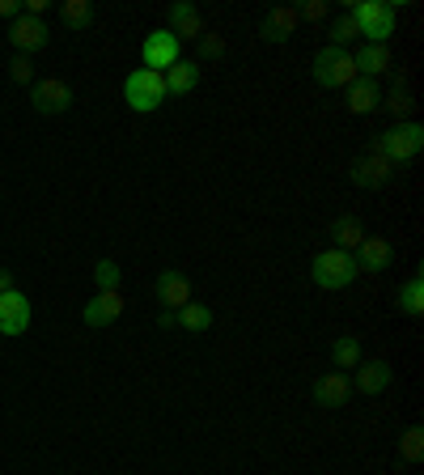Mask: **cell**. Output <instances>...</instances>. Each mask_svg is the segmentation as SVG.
Returning a JSON list of instances; mask_svg holds the SVG:
<instances>
[{"mask_svg":"<svg viewBox=\"0 0 424 475\" xmlns=\"http://www.w3.org/2000/svg\"><path fill=\"white\" fill-rule=\"evenodd\" d=\"M399 310L408 314V318H420L424 314V276L420 272L403 280V289H399Z\"/></svg>","mask_w":424,"mask_h":475,"instance_id":"cell-24","label":"cell"},{"mask_svg":"<svg viewBox=\"0 0 424 475\" xmlns=\"http://www.w3.org/2000/svg\"><path fill=\"white\" fill-rule=\"evenodd\" d=\"M162 81H165V94H170V98H182V94H191L199 85V68L191 64V60H179L174 68L162 72Z\"/></svg>","mask_w":424,"mask_h":475,"instance_id":"cell-19","label":"cell"},{"mask_svg":"<svg viewBox=\"0 0 424 475\" xmlns=\"http://www.w3.org/2000/svg\"><path fill=\"white\" fill-rule=\"evenodd\" d=\"M420 148H424V128L416 123V119H408V123H391L386 131H377V140H374V153H382L391 165L411 162Z\"/></svg>","mask_w":424,"mask_h":475,"instance_id":"cell-4","label":"cell"},{"mask_svg":"<svg viewBox=\"0 0 424 475\" xmlns=\"http://www.w3.org/2000/svg\"><path fill=\"white\" fill-rule=\"evenodd\" d=\"M314 81L323 85V89H348V85L357 81V64H352V51L348 47H318L314 51Z\"/></svg>","mask_w":424,"mask_h":475,"instance_id":"cell-3","label":"cell"},{"mask_svg":"<svg viewBox=\"0 0 424 475\" xmlns=\"http://www.w3.org/2000/svg\"><path fill=\"white\" fill-rule=\"evenodd\" d=\"M360 276V267H357V259H352V250H318L310 259V280L318 284V289H348L352 280Z\"/></svg>","mask_w":424,"mask_h":475,"instance_id":"cell-1","label":"cell"},{"mask_svg":"<svg viewBox=\"0 0 424 475\" xmlns=\"http://www.w3.org/2000/svg\"><path fill=\"white\" fill-rule=\"evenodd\" d=\"M179 47L182 43L170 30H153L145 43H140V64H145L148 72H165V68L179 64Z\"/></svg>","mask_w":424,"mask_h":475,"instance_id":"cell-6","label":"cell"},{"mask_svg":"<svg viewBox=\"0 0 424 475\" xmlns=\"http://www.w3.org/2000/svg\"><path fill=\"white\" fill-rule=\"evenodd\" d=\"M9 289H17V284H13V272H9V267H0V293H9Z\"/></svg>","mask_w":424,"mask_h":475,"instance_id":"cell-35","label":"cell"},{"mask_svg":"<svg viewBox=\"0 0 424 475\" xmlns=\"http://www.w3.org/2000/svg\"><path fill=\"white\" fill-rule=\"evenodd\" d=\"M0 17H21V0H0Z\"/></svg>","mask_w":424,"mask_h":475,"instance_id":"cell-33","label":"cell"},{"mask_svg":"<svg viewBox=\"0 0 424 475\" xmlns=\"http://www.w3.org/2000/svg\"><path fill=\"white\" fill-rule=\"evenodd\" d=\"M119 276H123V272H119V263H114V259H98V263H94V289H98V293L119 289Z\"/></svg>","mask_w":424,"mask_h":475,"instance_id":"cell-27","label":"cell"},{"mask_svg":"<svg viewBox=\"0 0 424 475\" xmlns=\"http://www.w3.org/2000/svg\"><path fill=\"white\" fill-rule=\"evenodd\" d=\"M174 314H179V327H182V331H191V335H199V331H208V327H212V306L196 301V297H191V301H187L182 310H174Z\"/></svg>","mask_w":424,"mask_h":475,"instance_id":"cell-23","label":"cell"},{"mask_svg":"<svg viewBox=\"0 0 424 475\" xmlns=\"http://www.w3.org/2000/svg\"><path fill=\"white\" fill-rule=\"evenodd\" d=\"M382 106V94H377V85L369 77H357V81L348 85V111L352 115H369Z\"/></svg>","mask_w":424,"mask_h":475,"instance_id":"cell-20","label":"cell"},{"mask_svg":"<svg viewBox=\"0 0 424 475\" xmlns=\"http://www.w3.org/2000/svg\"><path fill=\"white\" fill-rule=\"evenodd\" d=\"M352 64H357V77L365 72V77L374 81L377 72L391 68V47H382V43H360V47L352 51Z\"/></svg>","mask_w":424,"mask_h":475,"instance_id":"cell-17","label":"cell"},{"mask_svg":"<svg viewBox=\"0 0 424 475\" xmlns=\"http://www.w3.org/2000/svg\"><path fill=\"white\" fill-rule=\"evenodd\" d=\"M60 21H64L72 34L94 30V4H89V0H64V4H60Z\"/></svg>","mask_w":424,"mask_h":475,"instance_id":"cell-22","label":"cell"},{"mask_svg":"<svg viewBox=\"0 0 424 475\" xmlns=\"http://www.w3.org/2000/svg\"><path fill=\"white\" fill-rule=\"evenodd\" d=\"M165 98H170V94H165L162 72H148V68H136V72H128V81H123V102H128L136 115H148V111H157Z\"/></svg>","mask_w":424,"mask_h":475,"instance_id":"cell-5","label":"cell"},{"mask_svg":"<svg viewBox=\"0 0 424 475\" xmlns=\"http://www.w3.org/2000/svg\"><path fill=\"white\" fill-rule=\"evenodd\" d=\"M123 306H128V301H123L119 289H111V293H94L89 297V306L81 310V323L85 327H111L114 318L123 314Z\"/></svg>","mask_w":424,"mask_h":475,"instance_id":"cell-12","label":"cell"},{"mask_svg":"<svg viewBox=\"0 0 424 475\" xmlns=\"http://www.w3.org/2000/svg\"><path fill=\"white\" fill-rule=\"evenodd\" d=\"M196 43H199V55H204V60H221V55H225V38H221V34L204 30Z\"/></svg>","mask_w":424,"mask_h":475,"instance_id":"cell-30","label":"cell"},{"mask_svg":"<svg viewBox=\"0 0 424 475\" xmlns=\"http://www.w3.org/2000/svg\"><path fill=\"white\" fill-rule=\"evenodd\" d=\"M352 399V377L348 374H323L314 382V403L318 408H343Z\"/></svg>","mask_w":424,"mask_h":475,"instance_id":"cell-15","label":"cell"},{"mask_svg":"<svg viewBox=\"0 0 424 475\" xmlns=\"http://www.w3.org/2000/svg\"><path fill=\"white\" fill-rule=\"evenodd\" d=\"M394 174V165L382 157V153H365V157H357L352 162V170H348V179L357 182V187H365V191H374V187H386Z\"/></svg>","mask_w":424,"mask_h":475,"instance_id":"cell-11","label":"cell"},{"mask_svg":"<svg viewBox=\"0 0 424 475\" xmlns=\"http://www.w3.org/2000/svg\"><path fill=\"white\" fill-rule=\"evenodd\" d=\"M259 34L272 43V47L289 43V38L297 34V9H293V4H280V9H272V13L259 21Z\"/></svg>","mask_w":424,"mask_h":475,"instance_id":"cell-14","label":"cell"},{"mask_svg":"<svg viewBox=\"0 0 424 475\" xmlns=\"http://www.w3.org/2000/svg\"><path fill=\"white\" fill-rule=\"evenodd\" d=\"M9 77H13L17 85H34V64H30V55H13V60H9Z\"/></svg>","mask_w":424,"mask_h":475,"instance_id":"cell-31","label":"cell"},{"mask_svg":"<svg viewBox=\"0 0 424 475\" xmlns=\"http://www.w3.org/2000/svg\"><path fill=\"white\" fill-rule=\"evenodd\" d=\"M30 102L38 115H64L68 106H72V89L60 77H43V81L30 85Z\"/></svg>","mask_w":424,"mask_h":475,"instance_id":"cell-8","label":"cell"},{"mask_svg":"<svg viewBox=\"0 0 424 475\" xmlns=\"http://www.w3.org/2000/svg\"><path fill=\"white\" fill-rule=\"evenodd\" d=\"M348 17L357 21V30L369 38V43H382V47H391V34L399 26V17H394V4L391 0H357Z\"/></svg>","mask_w":424,"mask_h":475,"instance_id":"cell-2","label":"cell"},{"mask_svg":"<svg viewBox=\"0 0 424 475\" xmlns=\"http://www.w3.org/2000/svg\"><path fill=\"white\" fill-rule=\"evenodd\" d=\"M331 360H335L340 369H357V365H360V340H357V335H340V340H331Z\"/></svg>","mask_w":424,"mask_h":475,"instance_id":"cell-25","label":"cell"},{"mask_svg":"<svg viewBox=\"0 0 424 475\" xmlns=\"http://www.w3.org/2000/svg\"><path fill=\"white\" fill-rule=\"evenodd\" d=\"M386 111L394 115V123H408V115L416 111V98H411V89L403 81H394L391 98H386Z\"/></svg>","mask_w":424,"mask_h":475,"instance_id":"cell-26","label":"cell"},{"mask_svg":"<svg viewBox=\"0 0 424 475\" xmlns=\"http://www.w3.org/2000/svg\"><path fill=\"white\" fill-rule=\"evenodd\" d=\"M352 38H360V30H357V21L343 13V17H335L331 21V47H348Z\"/></svg>","mask_w":424,"mask_h":475,"instance_id":"cell-29","label":"cell"},{"mask_svg":"<svg viewBox=\"0 0 424 475\" xmlns=\"http://www.w3.org/2000/svg\"><path fill=\"white\" fill-rule=\"evenodd\" d=\"M165 30L174 34V38H191V43H196L199 34H204V17L196 13V9H191V4H170V26H165Z\"/></svg>","mask_w":424,"mask_h":475,"instance_id":"cell-18","label":"cell"},{"mask_svg":"<svg viewBox=\"0 0 424 475\" xmlns=\"http://www.w3.org/2000/svg\"><path fill=\"white\" fill-rule=\"evenodd\" d=\"M30 297L21 293V289H9V293H0V335L4 340H13V335H26L30 327Z\"/></svg>","mask_w":424,"mask_h":475,"instance_id":"cell-7","label":"cell"},{"mask_svg":"<svg viewBox=\"0 0 424 475\" xmlns=\"http://www.w3.org/2000/svg\"><path fill=\"white\" fill-rule=\"evenodd\" d=\"M47 38H51V30H47V21L43 17H17L13 26H9V43L17 47V55H34V51H43L47 47Z\"/></svg>","mask_w":424,"mask_h":475,"instance_id":"cell-9","label":"cell"},{"mask_svg":"<svg viewBox=\"0 0 424 475\" xmlns=\"http://www.w3.org/2000/svg\"><path fill=\"white\" fill-rule=\"evenodd\" d=\"M399 454H403V462H420L424 459V428L411 425L403 437H399Z\"/></svg>","mask_w":424,"mask_h":475,"instance_id":"cell-28","label":"cell"},{"mask_svg":"<svg viewBox=\"0 0 424 475\" xmlns=\"http://www.w3.org/2000/svg\"><path fill=\"white\" fill-rule=\"evenodd\" d=\"M153 297L162 301V310H182L191 301V280L182 276V272H174V267H165L153 280Z\"/></svg>","mask_w":424,"mask_h":475,"instance_id":"cell-10","label":"cell"},{"mask_svg":"<svg viewBox=\"0 0 424 475\" xmlns=\"http://www.w3.org/2000/svg\"><path fill=\"white\" fill-rule=\"evenodd\" d=\"M331 242H335V250H357L360 242H365V225H360L352 213H343L331 221Z\"/></svg>","mask_w":424,"mask_h":475,"instance_id":"cell-21","label":"cell"},{"mask_svg":"<svg viewBox=\"0 0 424 475\" xmlns=\"http://www.w3.org/2000/svg\"><path fill=\"white\" fill-rule=\"evenodd\" d=\"M352 259H357L360 272H386L391 259H394V250H391L386 238H369V233H365V242L352 250Z\"/></svg>","mask_w":424,"mask_h":475,"instance_id":"cell-16","label":"cell"},{"mask_svg":"<svg viewBox=\"0 0 424 475\" xmlns=\"http://www.w3.org/2000/svg\"><path fill=\"white\" fill-rule=\"evenodd\" d=\"M391 377H394V369H391V360H386V357L360 360V365H357V377H352V391H360V394H382L386 386H391Z\"/></svg>","mask_w":424,"mask_h":475,"instance_id":"cell-13","label":"cell"},{"mask_svg":"<svg viewBox=\"0 0 424 475\" xmlns=\"http://www.w3.org/2000/svg\"><path fill=\"white\" fill-rule=\"evenodd\" d=\"M157 327H162V331H174V327H179V314H174V310H162V314H157Z\"/></svg>","mask_w":424,"mask_h":475,"instance_id":"cell-34","label":"cell"},{"mask_svg":"<svg viewBox=\"0 0 424 475\" xmlns=\"http://www.w3.org/2000/svg\"><path fill=\"white\" fill-rule=\"evenodd\" d=\"M297 9V21H323L331 9H326V0H301V4H293Z\"/></svg>","mask_w":424,"mask_h":475,"instance_id":"cell-32","label":"cell"}]
</instances>
